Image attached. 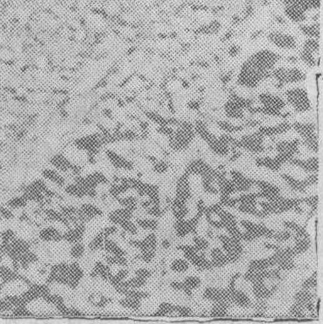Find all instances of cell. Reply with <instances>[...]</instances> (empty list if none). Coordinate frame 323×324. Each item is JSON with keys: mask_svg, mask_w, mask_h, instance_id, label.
<instances>
[{"mask_svg": "<svg viewBox=\"0 0 323 324\" xmlns=\"http://www.w3.org/2000/svg\"><path fill=\"white\" fill-rule=\"evenodd\" d=\"M87 244L84 241L77 242L75 244L70 245L68 256L72 261H80L87 254Z\"/></svg>", "mask_w": 323, "mask_h": 324, "instance_id": "cell-9", "label": "cell"}, {"mask_svg": "<svg viewBox=\"0 0 323 324\" xmlns=\"http://www.w3.org/2000/svg\"><path fill=\"white\" fill-rule=\"evenodd\" d=\"M189 265H190V262L186 260V257L174 259L169 265V269H171L174 272H178V273H184L188 269Z\"/></svg>", "mask_w": 323, "mask_h": 324, "instance_id": "cell-13", "label": "cell"}, {"mask_svg": "<svg viewBox=\"0 0 323 324\" xmlns=\"http://www.w3.org/2000/svg\"><path fill=\"white\" fill-rule=\"evenodd\" d=\"M62 191H63L65 196L77 199L80 201L82 199H89L88 191L86 189L80 187V185H78L77 183L74 181L68 182Z\"/></svg>", "mask_w": 323, "mask_h": 324, "instance_id": "cell-7", "label": "cell"}, {"mask_svg": "<svg viewBox=\"0 0 323 324\" xmlns=\"http://www.w3.org/2000/svg\"><path fill=\"white\" fill-rule=\"evenodd\" d=\"M36 237L42 244H54L63 240V233L55 225L47 224L37 230Z\"/></svg>", "mask_w": 323, "mask_h": 324, "instance_id": "cell-2", "label": "cell"}, {"mask_svg": "<svg viewBox=\"0 0 323 324\" xmlns=\"http://www.w3.org/2000/svg\"><path fill=\"white\" fill-rule=\"evenodd\" d=\"M78 208L80 221L86 225L104 215V209L95 201H83L78 206Z\"/></svg>", "mask_w": 323, "mask_h": 324, "instance_id": "cell-1", "label": "cell"}, {"mask_svg": "<svg viewBox=\"0 0 323 324\" xmlns=\"http://www.w3.org/2000/svg\"><path fill=\"white\" fill-rule=\"evenodd\" d=\"M104 252L106 254L113 255V256H127V252L125 248L113 238H108L105 239Z\"/></svg>", "mask_w": 323, "mask_h": 324, "instance_id": "cell-8", "label": "cell"}, {"mask_svg": "<svg viewBox=\"0 0 323 324\" xmlns=\"http://www.w3.org/2000/svg\"><path fill=\"white\" fill-rule=\"evenodd\" d=\"M42 178L51 184L55 185L63 190L65 185L68 183V179L65 174L56 170L53 167L45 168L41 172Z\"/></svg>", "mask_w": 323, "mask_h": 324, "instance_id": "cell-6", "label": "cell"}, {"mask_svg": "<svg viewBox=\"0 0 323 324\" xmlns=\"http://www.w3.org/2000/svg\"><path fill=\"white\" fill-rule=\"evenodd\" d=\"M184 283H185L187 288L192 290L194 288H195V287L200 286L201 281H200V278H198V277L191 276V277H186V278H185V280H184Z\"/></svg>", "mask_w": 323, "mask_h": 324, "instance_id": "cell-14", "label": "cell"}, {"mask_svg": "<svg viewBox=\"0 0 323 324\" xmlns=\"http://www.w3.org/2000/svg\"><path fill=\"white\" fill-rule=\"evenodd\" d=\"M87 275L92 279H99V280L109 282L111 279L112 273L111 268L108 264H105L103 260H97L95 261L94 264L91 271L87 273Z\"/></svg>", "mask_w": 323, "mask_h": 324, "instance_id": "cell-4", "label": "cell"}, {"mask_svg": "<svg viewBox=\"0 0 323 324\" xmlns=\"http://www.w3.org/2000/svg\"><path fill=\"white\" fill-rule=\"evenodd\" d=\"M105 236L103 235V233L99 230L96 235L90 239L87 243V252H98L104 251V242H105Z\"/></svg>", "mask_w": 323, "mask_h": 324, "instance_id": "cell-11", "label": "cell"}, {"mask_svg": "<svg viewBox=\"0 0 323 324\" xmlns=\"http://www.w3.org/2000/svg\"><path fill=\"white\" fill-rule=\"evenodd\" d=\"M138 229L147 230L150 232H155L158 228V218L147 214V218H134Z\"/></svg>", "mask_w": 323, "mask_h": 324, "instance_id": "cell-10", "label": "cell"}, {"mask_svg": "<svg viewBox=\"0 0 323 324\" xmlns=\"http://www.w3.org/2000/svg\"><path fill=\"white\" fill-rule=\"evenodd\" d=\"M87 230L86 224H78L68 228L63 234V240L68 245L75 244L84 240Z\"/></svg>", "mask_w": 323, "mask_h": 324, "instance_id": "cell-5", "label": "cell"}, {"mask_svg": "<svg viewBox=\"0 0 323 324\" xmlns=\"http://www.w3.org/2000/svg\"><path fill=\"white\" fill-rule=\"evenodd\" d=\"M309 44H312V47H314V45H316V44H317V43H316V42L314 41V40H310V42H309ZM311 46H310V45H308V44H307V48H306V49H310V48H311ZM316 48H312V49H311V51L313 52L314 50H316Z\"/></svg>", "mask_w": 323, "mask_h": 324, "instance_id": "cell-15", "label": "cell"}, {"mask_svg": "<svg viewBox=\"0 0 323 324\" xmlns=\"http://www.w3.org/2000/svg\"><path fill=\"white\" fill-rule=\"evenodd\" d=\"M87 302L95 309L104 310L113 302V298L102 292L101 290H94L87 294Z\"/></svg>", "mask_w": 323, "mask_h": 324, "instance_id": "cell-3", "label": "cell"}, {"mask_svg": "<svg viewBox=\"0 0 323 324\" xmlns=\"http://www.w3.org/2000/svg\"><path fill=\"white\" fill-rule=\"evenodd\" d=\"M28 205V201L27 198L23 196V194H21L19 196H13L6 201L5 206L14 211L25 210Z\"/></svg>", "mask_w": 323, "mask_h": 324, "instance_id": "cell-12", "label": "cell"}, {"mask_svg": "<svg viewBox=\"0 0 323 324\" xmlns=\"http://www.w3.org/2000/svg\"><path fill=\"white\" fill-rule=\"evenodd\" d=\"M0 221H1V217H0Z\"/></svg>", "mask_w": 323, "mask_h": 324, "instance_id": "cell-16", "label": "cell"}]
</instances>
